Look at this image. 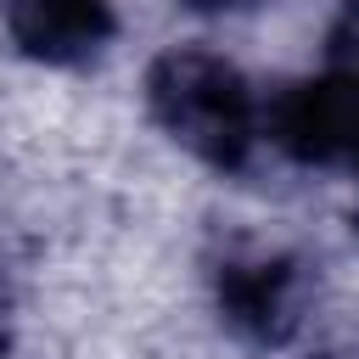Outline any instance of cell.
Listing matches in <instances>:
<instances>
[{"label": "cell", "instance_id": "3", "mask_svg": "<svg viewBox=\"0 0 359 359\" xmlns=\"http://www.w3.org/2000/svg\"><path fill=\"white\" fill-rule=\"evenodd\" d=\"M6 28L34 62H90L112 39V6L107 0H6Z\"/></svg>", "mask_w": 359, "mask_h": 359}, {"label": "cell", "instance_id": "4", "mask_svg": "<svg viewBox=\"0 0 359 359\" xmlns=\"http://www.w3.org/2000/svg\"><path fill=\"white\" fill-rule=\"evenodd\" d=\"M219 309L252 342H286L297 331V264L292 258H230L219 269Z\"/></svg>", "mask_w": 359, "mask_h": 359}, {"label": "cell", "instance_id": "2", "mask_svg": "<svg viewBox=\"0 0 359 359\" xmlns=\"http://www.w3.org/2000/svg\"><path fill=\"white\" fill-rule=\"evenodd\" d=\"M264 129L297 163H353L359 168V67H331L325 79L292 84L269 107Z\"/></svg>", "mask_w": 359, "mask_h": 359}, {"label": "cell", "instance_id": "5", "mask_svg": "<svg viewBox=\"0 0 359 359\" xmlns=\"http://www.w3.org/2000/svg\"><path fill=\"white\" fill-rule=\"evenodd\" d=\"M331 67H359V0H348L331 22Z\"/></svg>", "mask_w": 359, "mask_h": 359}, {"label": "cell", "instance_id": "1", "mask_svg": "<svg viewBox=\"0 0 359 359\" xmlns=\"http://www.w3.org/2000/svg\"><path fill=\"white\" fill-rule=\"evenodd\" d=\"M146 107L151 118L202 163L213 168H241L264 135V112L252 84L241 79L236 62L180 45L163 50L146 73Z\"/></svg>", "mask_w": 359, "mask_h": 359}, {"label": "cell", "instance_id": "6", "mask_svg": "<svg viewBox=\"0 0 359 359\" xmlns=\"http://www.w3.org/2000/svg\"><path fill=\"white\" fill-rule=\"evenodd\" d=\"M185 6H196V11H241L252 0H185Z\"/></svg>", "mask_w": 359, "mask_h": 359}]
</instances>
